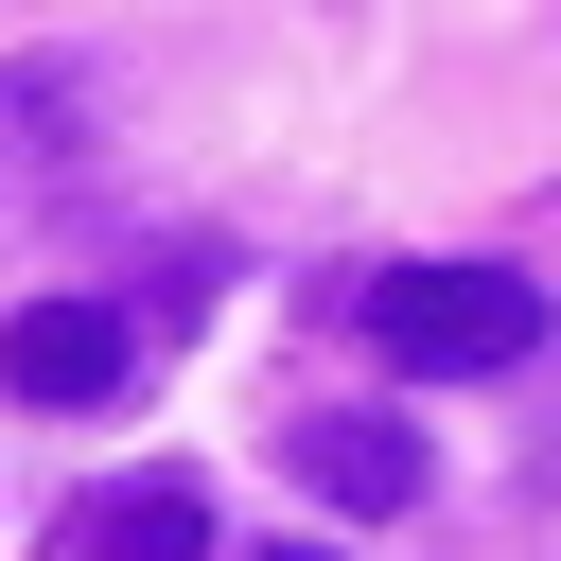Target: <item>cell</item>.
<instances>
[{
  "instance_id": "cell-1",
  "label": "cell",
  "mask_w": 561,
  "mask_h": 561,
  "mask_svg": "<svg viewBox=\"0 0 561 561\" xmlns=\"http://www.w3.org/2000/svg\"><path fill=\"white\" fill-rule=\"evenodd\" d=\"M368 333L421 386H473V368H526L543 351V280H508V263H386L368 280Z\"/></svg>"
},
{
  "instance_id": "cell-2",
  "label": "cell",
  "mask_w": 561,
  "mask_h": 561,
  "mask_svg": "<svg viewBox=\"0 0 561 561\" xmlns=\"http://www.w3.org/2000/svg\"><path fill=\"white\" fill-rule=\"evenodd\" d=\"M0 386L18 403H123L140 386V316L123 298H18L0 316Z\"/></svg>"
},
{
  "instance_id": "cell-3",
  "label": "cell",
  "mask_w": 561,
  "mask_h": 561,
  "mask_svg": "<svg viewBox=\"0 0 561 561\" xmlns=\"http://www.w3.org/2000/svg\"><path fill=\"white\" fill-rule=\"evenodd\" d=\"M280 473H298L316 508H421V421H386V403H316V421H280Z\"/></svg>"
},
{
  "instance_id": "cell-4",
  "label": "cell",
  "mask_w": 561,
  "mask_h": 561,
  "mask_svg": "<svg viewBox=\"0 0 561 561\" xmlns=\"http://www.w3.org/2000/svg\"><path fill=\"white\" fill-rule=\"evenodd\" d=\"M70 123H105V88H88V70H0V210L88 193V140H70Z\"/></svg>"
},
{
  "instance_id": "cell-5",
  "label": "cell",
  "mask_w": 561,
  "mask_h": 561,
  "mask_svg": "<svg viewBox=\"0 0 561 561\" xmlns=\"http://www.w3.org/2000/svg\"><path fill=\"white\" fill-rule=\"evenodd\" d=\"M53 561H210V491L193 473H123L53 526Z\"/></svg>"
},
{
  "instance_id": "cell-6",
  "label": "cell",
  "mask_w": 561,
  "mask_h": 561,
  "mask_svg": "<svg viewBox=\"0 0 561 561\" xmlns=\"http://www.w3.org/2000/svg\"><path fill=\"white\" fill-rule=\"evenodd\" d=\"M263 561H333V543H263Z\"/></svg>"
}]
</instances>
